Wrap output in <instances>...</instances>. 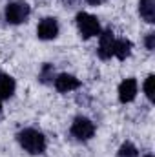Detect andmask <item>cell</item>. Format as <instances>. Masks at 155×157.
Returning a JSON list of instances; mask_svg holds the SVG:
<instances>
[{"label": "cell", "instance_id": "6da1fadb", "mask_svg": "<svg viewBox=\"0 0 155 157\" xmlns=\"http://www.w3.org/2000/svg\"><path fill=\"white\" fill-rule=\"evenodd\" d=\"M17 137H18L20 146H22L26 152H29V154H33V155L44 154V150H46V137L40 133L39 130L26 128V130L18 132Z\"/></svg>", "mask_w": 155, "mask_h": 157}, {"label": "cell", "instance_id": "7a4b0ae2", "mask_svg": "<svg viewBox=\"0 0 155 157\" xmlns=\"http://www.w3.org/2000/svg\"><path fill=\"white\" fill-rule=\"evenodd\" d=\"M77 28L84 39H91V37H97L100 33V24H99L97 17H93L89 13H78Z\"/></svg>", "mask_w": 155, "mask_h": 157}, {"label": "cell", "instance_id": "3957f363", "mask_svg": "<svg viewBox=\"0 0 155 157\" xmlns=\"http://www.w3.org/2000/svg\"><path fill=\"white\" fill-rule=\"evenodd\" d=\"M29 17V6L26 2H11L6 6V20L9 24H22Z\"/></svg>", "mask_w": 155, "mask_h": 157}, {"label": "cell", "instance_id": "277c9868", "mask_svg": "<svg viewBox=\"0 0 155 157\" xmlns=\"http://www.w3.org/2000/svg\"><path fill=\"white\" fill-rule=\"evenodd\" d=\"M71 133H73V137H77L78 141H88L95 133V124L88 117H77L73 121V124H71Z\"/></svg>", "mask_w": 155, "mask_h": 157}, {"label": "cell", "instance_id": "5b68a950", "mask_svg": "<svg viewBox=\"0 0 155 157\" xmlns=\"http://www.w3.org/2000/svg\"><path fill=\"white\" fill-rule=\"evenodd\" d=\"M37 35H39L40 40L55 39V37L59 35V22H57V18H51V17L42 18L40 24H39V28H37Z\"/></svg>", "mask_w": 155, "mask_h": 157}, {"label": "cell", "instance_id": "8992f818", "mask_svg": "<svg viewBox=\"0 0 155 157\" xmlns=\"http://www.w3.org/2000/svg\"><path fill=\"white\" fill-rule=\"evenodd\" d=\"M137 80L135 78H126L119 86V99L120 102H131L137 95Z\"/></svg>", "mask_w": 155, "mask_h": 157}, {"label": "cell", "instance_id": "52a82bcc", "mask_svg": "<svg viewBox=\"0 0 155 157\" xmlns=\"http://www.w3.org/2000/svg\"><path fill=\"white\" fill-rule=\"evenodd\" d=\"M113 44H115V39H113V33L108 29L100 35V44H99V57L102 60L106 59H112L113 57Z\"/></svg>", "mask_w": 155, "mask_h": 157}, {"label": "cell", "instance_id": "ba28073f", "mask_svg": "<svg viewBox=\"0 0 155 157\" xmlns=\"http://www.w3.org/2000/svg\"><path fill=\"white\" fill-rule=\"evenodd\" d=\"M80 86V80L73 75H68V73H62L55 78V88L60 91V93H68L71 90H77Z\"/></svg>", "mask_w": 155, "mask_h": 157}, {"label": "cell", "instance_id": "9c48e42d", "mask_svg": "<svg viewBox=\"0 0 155 157\" xmlns=\"http://www.w3.org/2000/svg\"><path fill=\"white\" fill-rule=\"evenodd\" d=\"M15 78L11 75H6V73H0V99H9L13 93H15Z\"/></svg>", "mask_w": 155, "mask_h": 157}, {"label": "cell", "instance_id": "30bf717a", "mask_svg": "<svg viewBox=\"0 0 155 157\" xmlns=\"http://www.w3.org/2000/svg\"><path fill=\"white\" fill-rule=\"evenodd\" d=\"M130 53H131V42L130 40L126 39L115 40V44H113V57H117L119 60H124V59L130 57Z\"/></svg>", "mask_w": 155, "mask_h": 157}, {"label": "cell", "instance_id": "8fae6325", "mask_svg": "<svg viewBox=\"0 0 155 157\" xmlns=\"http://www.w3.org/2000/svg\"><path fill=\"white\" fill-rule=\"evenodd\" d=\"M139 13L146 22H155V0H141L139 2Z\"/></svg>", "mask_w": 155, "mask_h": 157}, {"label": "cell", "instance_id": "7c38bea8", "mask_svg": "<svg viewBox=\"0 0 155 157\" xmlns=\"http://www.w3.org/2000/svg\"><path fill=\"white\" fill-rule=\"evenodd\" d=\"M119 157H139V150L131 143H124L119 148Z\"/></svg>", "mask_w": 155, "mask_h": 157}, {"label": "cell", "instance_id": "4fadbf2b", "mask_svg": "<svg viewBox=\"0 0 155 157\" xmlns=\"http://www.w3.org/2000/svg\"><path fill=\"white\" fill-rule=\"evenodd\" d=\"M155 77L153 75H150V77L146 78V80H144V93H146V97H148V99H150V101H153L155 99Z\"/></svg>", "mask_w": 155, "mask_h": 157}, {"label": "cell", "instance_id": "5bb4252c", "mask_svg": "<svg viewBox=\"0 0 155 157\" xmlns=\"http://www.w3.org/2000/svg\"><path fill=\"white\" fill-rule=\"evenodd\" d=\"M51 73H53V68H51L49 64H46V66L42 68V73H40V78H42V82H47Z\"/></svg>", "mask_w": 155, "mask_h": 157}, {"label": "cell", "instance_id": "9a60e30c", "mask_svg": "<svg viewBox=\"0 0 155 157\" xmlns=\"http://www.w3.org/2000/svg\"><path fill=\"white\" fill-rule=\"evenodd\" d=\"M146 48H148V49H153L155 48V33H150V35L146 37Z\"/></svg>", "mask_w": 155, "mask_h": 157}, {"label": "cell", "instance_id": "2e32d148", "mask_svg": "<svg viewBox=\"0 0 155 157\" xmlns=\"http://www.w3.org/2000/svg\"><path fill=\"white\" fill-rule=\"evenodd\" d=\"M88 4H91V6H99V4H102L104 0H86Z\"/></svg>", "mask_w": 155, "mask_h": 157}, {"label": "cell", "instance_id": "e0dca14e", "mask_svg": "<svg viewBox=\"0 0 155 157\" xmlns=\"http://www.w3.org/2000/svg\"><path fill=\"white\" fill-rule=\"evenodd\" d=\"M146 157H153V155H152V154H150V155H146Z\"/></svg>", "mask_w": 155, "mask_h": 157}, {"label": "cell", "instance_id": "ac0fdd59", "mask_svg": "<svg viewBox=\"0 0 155 157\" xmlns=\"http://www.w3.org/2000/svg\"><path fill=\"white\" fill-rule=\"evenodd\" d=\"M0 113H2V106H0Z\"/></svg>", "mask_w": 155, "mask_h": 157}]
</instances>
